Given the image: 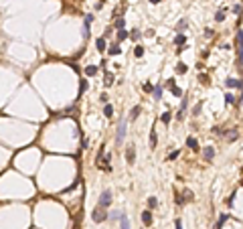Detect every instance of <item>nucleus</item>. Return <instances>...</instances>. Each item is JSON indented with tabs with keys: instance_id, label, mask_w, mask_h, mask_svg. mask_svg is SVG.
<instances>
[{
	"instance_id": "f257e3e1",
	"label": "nucleus",
	"mask_w": 243,
	"mask_h": 229,
	"mask_svg": "<svg viewBox=\"0 0 243 229\" xmlns=\"http://www.w3.org/2000/svg\"><path fill=\"white\" fill-rule=\"evenodd\" d=\"M126 132H128V118L122 116L118 120V132H115V146H122V142L126 140Z\"/></svg>"
},
{
	"instance_id": "f03ea898",
	"label": "nucleus",
	"mask_w": 243,
	"mask_h": 229,
	"mask_svg": "<svg viewBox=\"0 0 243 229\" xmlns=\"http://www.w3.org/2000/svg\"><path fill=\"white\" fill-rule=\"evenodd\" d=\"M109 205H112V191L105 189L103 193L99 195V203H97V207H103V209H108Z\"/></svg>"
},
{
	"instance_id": "7ed1b4c3",
	"label": "nucleus",
	"mask_w": 243,
	"mask_h": 229,
	"mask_svg": "<svg viewBox=\"0 0 243 229\" xmlns=\"http://www.w3.org/2000/svg\"><path fill=\"white\" fill-rule=\"evenodd\" d=\"M91 219H93L95 223H103L105 219H108V213H105V209H103V207H95L93 213H91Z\"/></svg>"
},
{
	"instance_id": "20e7f679",
	"label": "nucleus",
	"mask_w": 243,
	"mask_h": 229,
	"mask_svg": "<svg viewBox=\"0 0 243 229\" xmlns=\"http://www.w3.org/2000/svg\"><path fill=\"white\" fill-rule=\"evenodd\" d=\"M126 160H128V164H134V160H136V146L134 144H130L128 148H126Z\"/></svg>"
},
{
	"instance_id": "39448f33",
	"label": "nucleus",
	"mask_w": 243,
	"mask_h": 229,
	"mask_svg": "<svg viewBox=\"0 0 243 229\" xmlns=\"http://www.w3.org/2000/svg\"><path fill=\"white\" fill-rule=\"evenodd\" d=\"M91 22H93V14H87L85 20H83V37L87 39L89 37V28H91Z\"/></svg>"
},
{
	"instance_id": "423d86ee",
	"label": "nucleus",
	"mask_w": 243,
	"mask_h": 229,
	"mask_svg": "<svg viewBox=\"0 0 243 229\" xmlns=\"http://www.w3.org/2000/svg\"><path fill=\"white\" fill-rule=\"evenodd\" d=\"M213 156H215V148H213V146L202 148V158H205V160H213Z\"/></svg>"
},
{
	"instance_id": "0eeeda50",
	"label": "nucleus",
	"mask_w": 243,
	"mask_h": 229,
	"mask_svg": "<svg viewBox=\"0 0 243 229\" xmlns=\"http://www.w3.org/2000/svg\"><path fill=\"white\" fill-rule=\"evenodd\" d=\"M142 223L148 227V225H152V211L150 209H146L144 213H142Z\"/></svg>"
},
{
	"instance_id": "6e6552de",
	"label": "nucleus",
	"mask_w": 243,
	"mask_h": 229,
	"mask_svg": "<svg viewBox=\"0 0 243 229\" xmlns=\"http://www.w3.org/2000/svg\"><path fill=\"white\" fill-rule=\"evenodd\" d=\"M221 136L227 138V142H235L237 140V132L235 130H227V132H221Z\"/></svg>"
},
{
	"instance_id": "1a4fd4ad",
	"label": "nucleus",
	"mask_w": 243,
	"mask_h": 229,
	"mask_svg": "<svg viewBox=\"0 0 243 229\" xmlns=\"http://www.w3.org/2000/svg\"><path fill=\"white\" fill-rule=\"evenodd\" d=\"M140 114H142V108H140V106H134V108L130 110V120H132V122L138 120V116H140Z\"/></svg>"
},
{
	"instance_id": "9d476101",
	"label": "nucleus",
	"mask_w": 243,
	"mask_h": 229,
	"mask_svg": "<svg viewBox=\"0 0 243 229\" xmlns=\"http://www.w3.org/2000/svg\"><path fill=\"white\" fill-rule=\"evenodd\" d=\"M120 229H132V227H130L128 215H124V213H122V217H120Z\"/></svg>"
},
{
	"instance_id": "9b49d317",
	"label": "nucleus",
	"mask_w": 243,
	"mask_h": 229,
	"mask_svg": "<svg viewBox=\"0 0 243 229\" xmlns=\"http://www.w3.org/2000/svg\"><path fill=\"white\" fill-rule=\"evenodd\" d=\"M184 43H186V34L178 33V34H176V37H174V45H176V47H182Z\"/></svg>"
},
{
	"instance_id": "f8f14e48",
	"label": "nucleus",
	"mask_w": 243,
	"mask_h": 229,
	"mask_svg": "<svg viewBox=\"0 0 243 229\" xmlns=\"http://www.w3.org/2000/svg\"><path fill=\"white\" fill-rule=\"evenodd\" d=\"M186 106H189V101H186V100H182V101H180V110H178V116H176L178 120H182V118H184V112H186Z\"/></svg>"
},
{
	"instance_id": "ddd939ff",
	"label": "nucleus",
	"mask_w": 243,
	"mask_h": 229,
	"mask_svg": "<svg viewBox=\"0 0 243 229\" xmlns=\"http://www.w3.org/2000/svg\"><path fill=\"white\" fill-rule=\"evenodd\" d=\"M156 144H158V134H156V130L152 128V132H150V148H156Z\"/></svg>"
},
{
	"instance_id": "4468645a",
	"label": "nucleus",
	"mask_w": 243,
	"mask_h": 229,
	"mask_svg": "<svg viewBox=\"0 0 243 229\" xmlns=\"http://www.w3.org/2000/svg\"><path fill=\"white\" fill-rule=\"evenodd\" d=\"M186 146L193 150H199V142H196V138H193V136H189L186 138Z\"/></svg>"
},
{
	"instance_id": "2eb2a0df",
	"label": "nucleus",
	"mask_w": 243,
	"mask_h": 229,
	"mask_svg": "<svg viewBox=\"0 0 243 229\" xmlns=\"http://www.w3.org/2000/svg\"><path fill=\"white\" fill-rule=\"evenodd\" d=\"M103 116H105V118H112V116H114V106H112V103H105V106H103Z\"/></svg>"
},
{
	"instance_id": "dca6fc26",
	"label": "nucleus",
	"mask_w": 243,
	"mask_h": 229,
	"mask_svg": "<svg viewBox=\"0 0 243 229\" xmlns=\"http://www.w3.org/2000/svg\"><path fill=\"white\" fill-rule=\"evenodd\" d=\"M120 217H122V211H112V213H108L109 221H120Z\"/></svg>"
},
{
	"instance_id": "f3484780",
	"label": "nucleus",
	"mask_w": 243,
	"mask_h": 229,
	"mask_svg": "<svg viewBox=\"0 0 243 229\" xmlns=\"http://www.w3.org/2000/svg\"><path fill=\"white\" fill-rule=\"evenodd\" d=\"M95 73H97V67H95V65H87V67H85V75H87V77H93Z\"/></svg>"
},
{
	"instance_id": "a211bd4d",
	"label": "nucleus",
	"mask_w": 243,
	"mask_h": 229,
	"mask_svg": "<svg viewBox=\"0 0 243 229\" xmlns=\"http://www.w3.org/2000/svg\"><path fill=\"white\" fill-rule=\"evenodd\" d=\"M152 95H154V100H162V85H154Z\"/></svg>"
},
{
	"instance_id": "6ab92c4d",
	"label": "nucleus",
	"mask_w": 243,
	"mask_h": 229,
	"mask_svg": "<svg viewBox=\"0 0 243 229\" xmlns=\"http://www.w3.org/2000/svg\"><path fill=\"white\" fill-rule=\"evenodd\" d=\"M130 39V33L126 31V28H122V31H118V41H126Z\"/></svg>"
},
{
	"instance_id": "aec40b11",
	"label": "nucleus",
	"mask_w": 243,
	"mask_h": 229,
	"mask_svg": "<svg viewBox=\"0 0 243 229\" xmlns=\"http://www.w3.org/2000/svg\"><path fill=\"white\" fill-rule=\"evenodd\" d=\"M182 199H184V201H195V197H193V191L184 189V191H182Z\"/></svg>"
},
{
	"instance_id": "412c9836",
	"label": "nucleus",
	"mask_w": 243,
	"mask_h": 229,
	"mask_svg": "<svg viewBox=\"0 0 243 229\" xmlns=\"http://www.w3.org/2000/svg\"><path fill=\"white\" fill-rule=\"evenodd\" d=\"M134 57H138V59L144 57V47H142V45H136L134 47Z\"/></svg>"
},
{
	"instance_id": "4be33fe9",
	"label": "nucleus",
	"mask_w": 243,
	"mask_h": 229,
	"mask_svg": "<svg viewBox=\"0 0 243 229\" xmlns=\"http://www.w3.org/2000/svg\"><path fill=\"white\" fill-rule=\"evenodd\" d=\"M95 47H97V51H105V39L101 37V39L95 41Z\"/></svg>"
},
{
	"instance_id": "5701e85b",
	"label": "nucleus",
	"mask_w": 243,
	"mask_h": 229,
	"mask_svg": "<svg viewBox=\"0 0 243 229\" xmlns=\"http://www.w3.org/2000/svg\"><path fill=\"white\" fill-rule=\"evenodd\" d=\"M186 69H189V67H186V65L180 61V63L176 65V73H178V75H184V73H186Z\"/></svg>"
},
{
	"instance_id": "b1692460",
	"label": "nucleus",
	"mask_w": 243,
	"mask_h": 229,
	"mask_svg": "<svg viewBox=\"0 0 243 229\" xmlns=\"http://www.w3.org/2000/svg\"><path fill=\"white\" fill-rule=\"evenodd\" d=\"M227 219H229V213H223V215L219 217V221H217V229H221V227H223V223L227 221Z\"/></svg>"
},
{
	"instance_id": "393cba45",
	"label": "nucleus",
	"mask_w": 243,
	"mask_h": 229,
	"mask_svg": "<svg viewBox=\"0 0 243 229\" xmlns=\"http://www.w3.org/2000/svg\"><path fill=\"white\" fill-rule=\"evenodd\" d=\"M120 53H122V51H120V45L114 43V45L109 47V55H114V57H115V55H120Z\"/></svg>"
},
{
	"instance_id": "a878e982",
	"label": "nucleus",
	"mask_w": 243,
	"mask_h": 229,
	"mask_svg": "<svg viewBox=\"0 0 243 229\" xmlns=\"http://www.w3.org/2000/svg\"><path fill=\"white\" fill-rule=\"evenodd\" d=\"M160 120H162V124H166V126H168V124H170V120H172V116H170V112H164Z\"/></svg>"
},
{
	"instance_id": "bb28decb",
	"label": "nucleus",
	"mask_w": 243,
	"mask_h": 229,
	"mask_svg": "<svg viewBox=\"0 0 243 229\" xmlns=\"http://www.w3.org/2000/svg\"><path fill=\"white\" fill-rule=\"evenodd\" d=\"M118 31H122V28L126 27V18H115V25H114Z\"/></svg>"
},
{
	"instance_id": "cd10ccee",
	"label": "nucleus",
	"mask_w": 243,
	"mask_h": 229,
	"mask_svg": "<svg viewBox=\"0 0 243 229\" xmlns=\"http://www.w3.org/2000/svg\"><path fill=\"white\" fill-rule=\"evenodd\" d=\"M186 27H189V25H186V20H184V18H180V20H178V25H176V31L180 33V31H184Z\"/></svg>"
},
{
	"instance_id": "c85d7f7f",
	"label": "nucleus",
	"mask_w": 243,
	"mask_h": 229,
	"mask_svg": "<svg viewBox=\"0 0 243 229\" xmlns=\"http://www.w3.org/2000/svg\"><path fill=\"white\" fill-rule=\"evenodd\" d=\"M156 205H158V199H156V197H148V207L150 209H154Z\"/></svg>"
},
{
	"instance_id": "c756f323",
	"label": "nucleus",
	"mask_w": 243,
	"mask_h": 229,
	"mask_svg": "<svg viewBox=\"0 0 243 229\" xmlns=\"http://www.w3.org/2000/svg\"><path fill=\"white\" fill-rule=\"evenodd\" d=\"M140 37H142V33H140V31H138V28H136V31H132V33H130V39H132V41H138V39H140Z\"/></svg>"
},
{
	"instance_id": "7c9ffc66",
	"label": "nucleus",
	"mask_w": 243,
	"mask_h": 229,
	"mask_svg": "<svg viewBox=\"0 0 243 229\" xmlns=\"http://www.w3.org/2000/svg\"><path fill=\"white\" fill-rule=\"evenodd\" d=\"M215 20H217V22L225 20V10H217V14H215Z\"/></svg>"
},
{
	"instance_id": "2f4dec72",
	"label": "nucleus",
	"mask_w": 243,
	"mask_h": 229,
	"mask_svg": "<svg viewBox=\"0 0 243 229\" xmlns=\"http://www.w3.org/2000/svg\"><path fill=\"white\" fill-rule=\"evenodd\" d=\"M201 110H202V101H199L195 108H193V116H199V114H201Z\"/></svg>"
},
{
	"instance_id": "473e14b6",
	"label": "nucleus",
	"mask_w": 243,
	"mask_h": 229,
	"mask_svg": "<svg viewBox=\"0 0 243 229\" xmlns=\"http://www.w3.org/2000/svg\"><path fill=\"white\" fill-rule=\"evenodd\" d=\"M170 91H172V95H176V97H180V95H182V89L176 87V85H172V87H170Z\"/></svg>"
},
{
	"instance_id": "72a5a7b5",
	"label": "nucleus",
	"mask_w": 243,
	"mask_h": 229,
	"mask_svg": "<svg viewBox=\"0 0 243 229\" xmlns=\"http://www.w3.org/2000/svg\"><path fill=\"white\" fill-rule=\"evenodd\" d=\"M85 89H87V81L85 79H81V85H79V95L85 93Z\"/></svg>"
},
{
	"instance_id": "f704fd0d",
	"label": "nucleus",
	"mask_w": 243,
	"mask_h": 229,
	"mask_svg": "<svg viewBox=\"0 0 243 229\" xmlns=\"http://www.w3.org/2000/svg\"><path fill=\"white\" fill-rule=\"evenodd\" d=\"M112 81H114V75H112V73H105V77H103V83H105V85H112Z\"/></svg>"
},
{
	"instance_id": "c9c22d12",
	"label": "nucleus",
	"mask_w": 243,
	"mask_h": 229,
	"mask_svg": "<svg viewBox=\"0 0 243 229\" xmlns=\"http://www.w3.org/2000/svg\"><path fill=\"white\" fill-rule=\"evenodd\" d=\"M237 45L243 47V31H237Z\"/></svg>"
},
{
	"instance_id": "e433bc0d",
	"label": "nucleus",
	"mask_w": 243,
	"mask_h": 229,
	"mask_svg": "<svg viewBox=\"0 0 243 229\" xmlns=\"http://www.w3.org/2000/svg\"><path fill=\"white\" fill-rule=\"evenodd\" d=\"M144 91H146V93H152V91H154V87H152V83H144Z\"/></svg>"
},
{
	"instance_id": "4c0bfd02",
	"label": "nucleus",
	"mask_w": 243,
	"mask_h": 229,
	"mask_svg": "<svg viewBox=\"0 0 243 229\" xmlns=\"http://www.w3.org/2000/svg\"><path fill=\"white\" fill-rule=\"evenodd\" d=\"M225 101H227V103L231 106V103H235V97H233L231 93H227V95H225Z\"/></svg>"
},
{
	"instance_id": "58836bf2",
	"label": "nucleus",
	"mask_w": 243,
	"mask_h": 229,
	"mask_svg": "<svg viewBox=\"0 0 243 229\" xmlns=\"http://www.w3.org/2000/svg\"><path fill=\"white\" fill-rule=\"evenodd\" d=\"M178 154H180L178 150H174V152H170V154H168V160H174V158H178Z\"/></svg>"
},
{
	"instance_id": "ea45409f",
	"label": "nucleus",
	"mask_w": 243,
	"mask_h": 229,
	"mask_svg": "<svg viewBox=\"0 0 243 229\" xmlns=\"http://www.w3.org/2000/svg\"><path fill=\"white\" fill-rule=\"evenodd\" d=\"M241 10H243L241 4H235V6H233V12H235V14H241Z\"/></svg>"
},
{
	"instance_id": "a19ab883",
	"label": "nucleus",
	"mask_w": 243,
	"mask_h": 229,
	"mask_svg": "<svg viewBox=\"0 0 243 229\" xmlns=\"http://www.w3.org/2000/svg\"><path fill=\"white\" fill-rule=\"evenodd\" d=\"M99 100H101V103L105 106V103H108V95H105V93H101V95H99Z\"/></svg>"
},
{
	"instance_id": "79ce46f5",
	"label": "nucleus",
	"mask_w": 243,
	"mask_h": 229,
	"mask_svg": "<svg viewBox=\"0 0 243 229\" xmlns=\"http://www.w3.org/2000/svg\"><path fill=\"white\" fill-rule=\"evenodd\" d=\"M174 229H182V221H180V219H176V221H174Z\"/></svg>"
},
{
	"instance_id": "37998d69",
	"label": "nucleus",
	"mask_w": 243,
	"mask_h": 229,
	"mask_svg": "<svg viewBox=\"0 0 243 229\" xmlns=\"http://www.w3.org/2000/svg\"><path fill=\"white\" fill-rule=\"evenodd\" d=\"M237 108H243V91H241V97H239V101H237Z\"/></svg>"
},
{
	"instance_id": "c03bdc74",
	"label": "nucleus",
	"mask_w": 243,
	"mask_h": 229,
	"mask_svg": "<svg viewBox=\"0 0 243 229\" xmlns=\"http://www.w3.org/2000/svg\"><path fill=\"white\" fill-rule=\"evenodd\" d=\"M205 37H213V28H207V31H205Z\"/></svg>"
},
{
	"instance_id": "a18cd8bd",
	"label": "nucleus",
	"mask_w": 243,
	"mask_h": 229,
	"mask_svg": "<svg viewBox=\"0 0 243 229\" xmlns=\"http://www.w3.org/2000/svg\"><path fill=\"white\" fill-rule=\"evenodd\" d=\"M112 31H114V27H108V28H105V37H109V34H112Z\"/></svg>"
},
{
	"instance_id": "49530a36",
	"label": "nucleus",
	"mask_w": 243,
	"mask_h": 229,
	"mask_svg": "<svg viewBox=\"0 0 243 229\" xmlns=\"http://www.w3.org/2000/svg\"><path fill=\"white\" fill-rule=\"evenodd\" d=\"M150 2H152V4H158V2H160V0H150Z\"/></svg>"
}]
</instances>
